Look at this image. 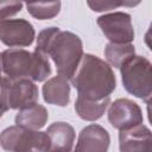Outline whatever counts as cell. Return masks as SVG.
<instances>
[{
  "mask_svg": "<svg viewBox=\"0 0 152 152\" xmlns=\"http://www.w3.org/2000/svg\"><path fill=\"white\" fill-rule=\"evenodd\" d=\"M23 2L20 1H1L0 4V17L1 20H6L8 17H12L21 11Z\"/></svg>",
  "mask_w": 152,
  "mask_h": 152,
  "instance_id": "d6986e66",
  "label": "cell"
},
{
  "mask_svg": "<svg viewBox=\"0 0 152 152\" xmlns=\"http://www.w3.org/2000/svg\"><path fill=\"white\" fill-rule=\"evenodd\" d=\"M43 99L49 104H55L59 107H65L70 102V84L69 80L56 75L51 78H49L43 88Z\"/></svg>",
  "mask_w": 152,
  "mask_h": 152,
  "instance_id": "4fadbf2b",
  "label": "cell"
},
{
  "mask_svg": "<svg viewBox=\"0 0 152 152\" xmlns=\"http://www.w3.org/2000/svg\"><path fill=\"white\" fill-rule=\"evenodd\" d=\"M120 152H152V132L145 125L120 131L119 133Z\"/></svg>",
  "mask_w": 152,
  "mask_h": 152,
  "instance_id": "8fae6325",
  "label": "cell"
},
{
  "mask_svg": "<svg viewBox=\"0 0 152 152\" xmlns=\"http://www.w3.org/2000/svg\"><path fill=\"white\" fill-rule=\"evenodd\" d=\"M46 133L51 141L49 152H75L76 133L70 124L56 121L48 127Z\"/></svg>",
  "mask_w": 152,
  "mask_h": 152,
  "instance_id": "7c38bea8",
  "label": "cell"
},
{
  "mask_svg": "<svg viewBox=\"0 0 152 152\" xmlns=\"http://www.w3.org/2000/svg\"><path fill=\"white\" fill-rule=\"evenodd\" d=\"M146 109H147V118H148V121H150V124L152 125V103H148L147 107H146Z\"/></svg>",
  "mask_w": 152,
  "mask_h": 152,
  "instance_id": "44dd1931",
  "label": "cell"
},
{
  "mask_svg": "<svg viewBox=\"0 0 152 152\" xmlns=\"http://www.w3.org/2000/svg\"><path fill=\"white\" fill-rule=\"evenodd\" d=\"M77 96L100 101L110 97L116 88V77L112 66L95 55L86 53L70 80Z\"/></svg>",
  "mask_w": 152,
  "mask_h": 152,
  "instance_id": "7a4b0ae2",
  "label": "cell"
},
{
  "mask_svg": "<svg viewBox=\"0 0 152 152\" xmlns=\"http://www.w3.org/2000/svg\"><path fill=\"white\" fill-rule=\"evenodd\" d=\"M87 4L94 12H104L121 6H135L139 1H87Z\"/></svg>",
  "mask_w": 152,
  "mask_h": 152,
  "instance_id": "ac0fdd59",
  "label": "cell"
},
{
  "mask_svg": "<svg viewBox=\"0 0 152 152\" xmlns=\"http://www.w3.org/2000/svg\"><path fill=\"white\" fill-rule=\"evenodd\" d=\"M109 144L108 131L97 124H91L80 132L75 152H108Z\"/></svg>",
  "mask_w": 152,
  "mask_h": 152,
  "instance_id": "30bf717a",
  "label": "cell"
},
{
  "mask_svg": "<svg viewBox=\"0 0 152 152\" xmlns=\"http://www.w3.org/2000/svg\"><path fill=\"white\" fill-rule=\"evenodd\" d=\"M144 42H145L146 46L152 51V21H151V24H150V26H148V28L144 36Z\"/></svg>",
  "mask_w": 152,
  "mask_h": 152,
  "instance_id": "ffe728a7",
  "label": "cell"
},
{
  "mask_svg": "<svg viewBox=\"0 0 152 152\" xmlns=\"http://www.w3.org/2000/svg\"><path fill=\"white\" fill-rule=\"evenodd\" d=\"M48 119H49V113L46 108L43 104L34 103L30 107L20 109L14 118V122L17 126L39 131L42 127L45 126Z\"/></svg>",
  "mask_w": 152,
  "mask_h": 152,
  "instance_id": "5bb4252c",
  "label": "cell"
},
{
  "mask_svg": "<svg viewBox=\"0 0 152 152\" xmlns=\"http://www.w3.org/2000/svg\"><path fill=\"white\" fill-rule=\"evenodd\" d=\"M104 57L107 63L116 69H120L128 59L135 56V49L133 44H114L108 43L104 48Z\"/></svg>",
  "mask_w": 152,
  "mask_h": 152,
  "instance_id": "2e32d148",
  "label": "cell"
},
{
  "mask_svg": "<svg viewBox=\"0 0 152 152\" xmlns=\"http://www.w3.org/2000/svg\"><path fill=\"white\" fill-rule=\"evenodd\" d=\"M96 23L109 43L132 44L134 28L131 14L126 12H112L100 15Z\"/></svg>",
  "mask_w": 152,
  "mask_h": 152,
  "instance_id": "52a82bcc",
  "label": "cell"
},
{
  "mask_svg": "<svg viewBox=\"0 0 152 152\" xmlns=\"http://www.w3.org/2000/svg\"><path fill=\"white\" fill-rule=\"evenodd\" d=\"M38 101V87L27 78H1V114L10 109H24Z\"/></svg>",
  "mask_w": 152,
  "mask_h": 152,
  "instance_id": "8992f818",
  "label": "cell"
},
{
  "mask_svg": "<svg viewBox=\"0 0 152 152\" xmlns=\"http://www.w3.org/2000/svg\"><path fill=\"white\" fill-rule=\"evenodd\" d=\"M36 37L32 24L26 19H6L0 23V39L10 49L30 46Z\"/></svg>",
  "mask_w": 152,
  "mask_h": 152,
  "instance_id": "9c48e42d",
  "label": "cell"
},
{
  "mask_svg": "<svg viewBox=\"0 0 152 152\" xmlns=\"http://www.w3.org/2000/svg\"><path fill=\"white\" fill-rule=\"evenodd\" d=\"M109 104L110 97L100 101H94L84 99L82 96H77L75 101V112L84 121H96L104 114Z\"/></svg>",
  "mask_w": 152,
  "mask_h": 152,
  "instance_id": "9a60e30c",
  "label": "cell"
},
{
  "mask_svg": "<svg viewBox=\"0 0 152 152\" xmlns=\"http://www.w3.org/2000/svg\"><path fill=\"white\" fill-rule=\"evenodd\" d=\"M27 12L36 19L46 20L55 18L61 11V1L51 2H26Z\"/></svg>",
  "mask_w": 152,
  "mask_h": 152,
  "instance_id": "e0dca14e",
  "label": "cell"
},
{
  "mask_svg": "<svg viewBox=\"0 0 152 152\" xmlns=\"http://www.w3.org/2000/svg\"><path fill=\"white\" fill-rule=\"evenodd\" d=\"M142 120L141 108L129 99H118L108 107V121L119 131L139 126L142 124Z\"/></svg>",
  "mask_w": 152,
  "mask_h": 152,
  "instance_id": "ba28073f",
  "label": "cell"
},
{
  "mask_svg": "<svg viewBox=\"0 0 152 152\" xmlns=\"http://www.w3.org/2000/svg\"><path fill=\"white\" fill-rule=\"evenodd\" d=\"M0 144L6 152H49L51 146L50 137L46 132L28 129L17 125L2 131Z\"/></svg>",
  "mask_w": 152,
  "mask_h": 152,
  "instance_id": "5b68a950",
  "label": "cell"
},
{
  "mask_svg": "<svg viewBox=\"0 0 152 152\" xmlns=\"http://www.w3.org/2000/svg\"><path fill=\"white\" fill-rule=\"evenodd\" d=\"M1 66L4 76L11 80L27 78L33 82L45 81L52 71L49 57L37 50L33 52L24 49L4 50Z\"/></svg>",
  "mask_w": 152,
  "mask_h": 152,
  "instance_id": "3957f363",
  "label": "cell"
},
{
  "mask_svg": "<svg viewBox=\"0 0 152 152\" xmlns=\"http://www.w3.org/2000/svg\"><path fill=\"white\" fill-rule=\"evenodd\" d=\"M51 58L57 75L71 80L84 53L81 38L70 32L62 31L57 26H50L38 33L36 49Z\"/></svg>",
  "mask_w": 152,
  "mask_h": 152,
  "instance_id": "6da1fadb",
  "label": "cell"
},
{
  "mask_svg": "<svg viewBox=\"0 0 152 152\" xmlns=\"http://www.w3.org/2000/svg\"><path fill=\"white\" fill-rule=\"evenodd\" d=\"M150 103H152V101H151V102H150ZM147 104H148V103H147Z\"/></svg>",
  "mask_w": 152,
  "mask_h": 152,
  "instance_id": "7402d4cb",
  "label": "cell"
},
{
  "mask_svg": "<svg viewBox=\"0 0 152 152\" xmlns=\"http://www.w3.org/2000/svg\"><path fill=\"white\" fill-rule=\"evenodd\" d=\"M120 72L127 93L146 104L152 101V63L146 57L133 56L120 68Z\"/></svg>",
  "mask_w": 152,
  "mask_h": 152,
  "instance_id": "277c9868",
  "label": "cell"
}]
</instances>
